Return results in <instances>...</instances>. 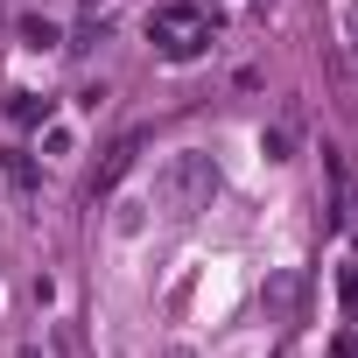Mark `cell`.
Segmentation results:
<instances>
[{
	"instance_id": "cell-2",
	"label": "cell",
	"mask_w": 358,
	"mask_h": 358,
	"mask_svg": "<svg viewBox=\"0 0 358 358\" xmlns=\"http://www.w3.org/2000/svg\"><path fill=\"white\" fill-rule=\"evenodd\" d=\"M148 43H155L169 64H190V57L211 50V22H204V8H190V0H169V8L148 15Z\"/></svg>"
},
{
	"instance_id": "cell-5",
	"label": "cell",
	"mask_w": 358,
	"mask_h": 358,
	"mask_svg": "<svg viewBox=\"0 0 358 358\" xmlns=\"http://www.w3.org/2000/svg\"><path fill=\"white\" fill-rule=\"evenodd\" d=\"M99 43H106V15H99V22H85V29H78L64 50H71V57H85V50H99Z\"/></svg>"
},
{
	"instance_id": "cell-1",
	"label": "cell",
	"mask_w": 358,
	"mask_h": 358,
	"mask_svg": "<svg viewBox=\"0 0 358 358\" xmlns=\"http://www.w3.org/2000/svg\"><path fill=\"white\" fill-rule=\"evenodd\" d=\"M211 197H218V162H211L204 148H183V155L162 162L155 204H162L169 218H197V211H211Z\"/></svg>"
},
{
	"instance_id": "cell-3",
	"label": "cell",
	"mask_w": 358,
	"mask_h": 358,
	"mask_svg": "<svg viewBox=\"0 0 358 358\" xmlns=\"http://www.w3.org/2000/svg\"><path fill=\"white\" fill-rule=\"evenodd\" d=\"M141 148H148V134H120L113 148H106V162H99V183H92V197H106L113 183H120V176L141 162Z\"/></svg>"
},
{
	"instance_id": "cell-8",
	"label": "cell",
	"mask_w": 358,
	"mask_h": 358,
	"mask_svg": "<svg viewBox=\"0 0 358 358\" xmlns=\"http://www.w3.org/2000/svg\"><path fill=\"white\" fill-rule=\"evenodd\" d=\"M57 358H78V351H71V337H57Z\"/></svg>"
},
{
	"instance_id": "cell-7",
	"label": "cell",
	"mask_w": 358,
	"mask_h": 358,
	"mask_svg": "<svg viewBox=\"0 0 358 358\" xmlns=\"http://www.w3.org/2000/svg\"><path fill=\"white\" fill-rule=\"evenodd\" d=\"M8 176H15V190H36V162H29V155H22V148H15V155H8Z\"/></svg>"
},
{
	"instance_id": "cell-4",
	"label": "cell",
	"mask_w": 358,
	"mask_h": 358,
	"mask_svg": "<svg viewBox=\"0 0 358 358\" xmlns=\"http://www.w3.org/2000/svg\"><path fill=\"white\" fill-rule=\"evenodd\" d=\"M22 43H29V50H57L64 36H57V22H43V15H22Z\"/></svg>"
},
{
	"instance_id": "cell-6",
	"label": "cell",
	"mask_w": 358,
	"mask_h": 358,
	"mask_svg": "<svg viewBox=\"0 0 358 358\" xmlns=\"http://www.w3.org/2000/svg\"><path fill=\"white\" fill-rule=\"evenodd\" d=\"M288 148H295L288 127H267V134H260V155H267V162H288Z\"/></svg>"
}]
</instances>
